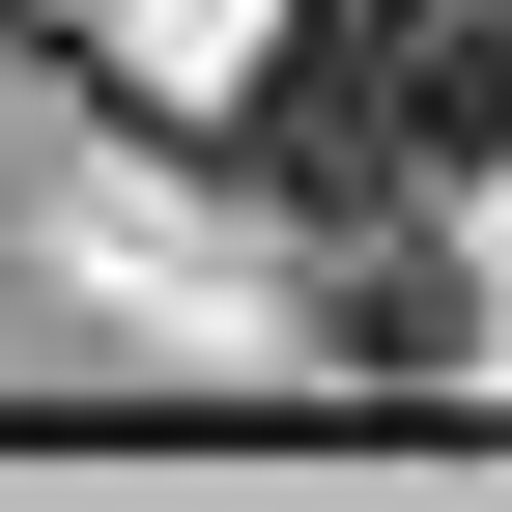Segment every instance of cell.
<instances>
[{
    "mask_svg": "<svg viewBox=\"0 0 512 512\" xmlns=\"http://www.w3.org/2000/svg\"><path fill=\"white\" fill-rule=\"evenodd\" d=\"M285 171L370 200V171H512V0H313L285 29Z\"/></svg>",
    "mask_w": 512,
    "mask_h": 512,
    "instance_id": "1",
    "label": "cell"
},
{
    "mask_svg": "<svg viewBox=\"0 0 512 512\" xmlns=\"http://www.w3.org/2000/svg\"><path fill=\"white\" fill-rule=\"evenodd\" d=\"M313 342H342V370H456V256H427V228H342Z\"/></svg>",
    "mask_w": 512,
    "mask_h": 512,
    "instance_id": "2",
    "label": "cell"
}]
</instances>
